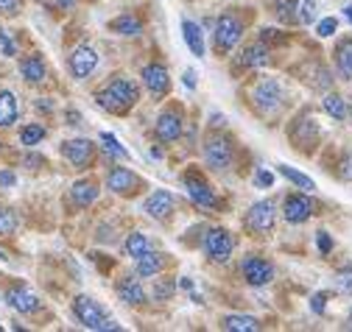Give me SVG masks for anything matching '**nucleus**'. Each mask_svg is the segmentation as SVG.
I'll return each mask as SVG.
<instances>
[{
    "instance_id": "f257e3e1",
    "label": "nucleus",
    "mask_w": 352,
    "mask_h": 332,
    "mask_svg": "<svg viewBox=\"0 0 352 332\" xmlns=\"http://www.w3.org/2000/svg\"><path fill=\"white\" fill-rule=\"evenodd\" d=\"M138 101H140L138 84H135L131 78H123V75L112 78L109 84H107V90L96 93V104H98L101 109L112 112V115H123L126 109H131Z\"/></svg>"
},
{
    "instance_id": "f03ea898",
    "label": "nucleus",
    "mask_w": 352,
    "mask_h": 332,
    "mask_svg": "<svg viewBox=\"0 0 352 332\" xmlns=\"http://www.w3.org/2000/svg\"><path fill=\"white\" fill-rule=\"evenodd\" d=\"M243 28L246 23L235 14V12H227L215 20V31H212V48L218 56H227L238 43H241V36H243Z\"/></svg>"
},
{
    "instance_id": "7ed1b4c3",
    "label": "nucleus",
    "mask_w": 352,
    "mask_h": 332,
    "mask_svg": "<svg viewBox=\"0 0 352 332\" xmlns=\"http://www.w3.org/2000/svg\"><path fill=\"white\" fill-rule=\"evenodd\" d=\"M73 313H76V318H78L87 329H96V332L120 329V327H118V324L98 307V302L90 299V296H76V302H73Z\"/></svg>"
},
{
    "instance_id": "20e7f679",
    "label": "nucleus",
    "mask_w": 352,
    "mask_h": 332,
    "mask_svg": "<svg viewBox=\"0 0 352 332\" xmlns=\"http://www.w3.org/2000/svg\"><path fill=\"white\" fill-rule=\"evenodd\" d=\"M204 159L212 171H227L232 159H235V148H232V140L224 137V134H210L204 140Z\"/></svg>"
},
{
    "instance_id": "39448f33",
    "label": "nucleus",
    "mask_w": 352,
    "mask_h": 332,
    "mask_svg": "<svg viewBox=\"0 0 352 332\" xmlns=\"http://www.w3.org/2000/svg\"><path fill=\"white\" fill-rule=\"evenodd\" d=\"M274 221H277V210H274V201H257L249 206V213L243 218V226L254 235V237H263L274 229Z\"/></svg>"
},
{
    "instance_id": "423d86ee",
    "label": "nucleus",
    "mask_w": 352,
    "mask_h": 332,
    "mask_svg": "<svg viewBox=\"0 0 352 332\" xmlns=\"http://www.w3.org/2000/svg\"><path fill=\"white\" fill-rule=\"evenodd\" d=\"M204 252L212 263H227L235 252V237L227 229H210L204 237Z\"/></svg>"
},
{
    "instance_id": "0eeeda50",
    "label": "nucleus",
    "mask_w": 352,
    "mask_h": 332,
    "mask_svg": "<svg viewBox=\"0 0 352 332\" xmlns=\"http://www.w3.org/2000/svg\"><path fill=\"white\" fill-rule=\"evenodd\" d=\"M241 276L246 279V285L252 287H263L274 279V265L269 260H263L257 254H246L241 263Z\"/></svg>"
},
{
    "instance_id": "6e6552de",
    "label": "nucleus",
    "mask_w": 352,
    "mask_h": 332,
    "mask_svg": "<svg viewBox=\"0 0 352 332\" xmlns=\"http://www.w3.org/2000/svg\"><path fill=\"white\" fill-rule=\"evenodd\" d=\"M252 101H254V106L263 115H272L283 104V90H280V84L274 78H263V81H257V87L252 90Z\"/></svg>"
},
{
    "instance_id": "1a4fd4ad",
    "label": "nucleus",
    "mask_w": 352,
    "mask_h": 332,
    "mask_svg": "<svg viewBox=\"0 0 352 332\" xmlns=\"http://www.w3.org/2000/svg\"><path fill=\"white\" fill-rule=\"evenodd\" d=\"M62 156L73 165V168H87L96 156V145L87 140V137H78V140H65L62 143Z\"/></svg>"
},
{
    "instance_id": "9d476101",
    "label": "nucleus",
    "mask_w": 352,
    "mask_h": 332,
    "mask_svg": "<svg viewBox=\"0 0 352 332\" xmlns=\"http://www.w3.org/2000/svg\"><path fill=\"white\" fill-rule=\"evenodd\" d=\"M314 215V201L302 195V193H291L285 201H283V218L288 224H305L307 218Z\"/></svg>"
},
{
    "instance_id": "9b49d317",
    "label": "nucleus",
    "mask_w": 352,
    "mask_h": 332,
    "mask_svg": "<svg viewBox=\"0 0 352 332\" xmlns=\"http://www.w3.org/2000/svg\"><path fill=\"white\" fill-rule=\"evenodd\" d=\"M185 190H188V195H190L199 206H204V210H215V206H218L215 190H212L199 174H188V176H185Z\"/></svg>"
},
{
    "instance_id": "f8f14e48",
    "label": "nucleus",
    "mask_w": 352,
    "mask_h": 332,
    "mask_svg": "<svg viewBox=\"0 0 352 332\" xmlns=\"http://www.w3.org/2000/svg\"><path fill=\"white\" fill-rule=\"evenodd\" d=\"M143 87L154 95V98H162L168 90H170V75H168V70L160 64V62H151V64H146L143 67Z\"/></svg>"
},
{
    "instance_id": "ddd939ff",
    "label": "nucleus",
    "mask_w": 352,
    "mask_h": 332,
    "mask_svg": "<svg viewBox=\"0 0 352 332\" xmlns=\"http://www.w3.org/2000/svg\"><path fill=\"white\" fill-rule=\"evenodd\" d=\"M3 299H6V305H9L12 310H17V313H23V316H31V313H36V310L42 307L39 296H36V294H31V290H28V287H23V285L9 287Z\"/></svg>"
},
{
    "instance_id": "4468645a",
    "label": "nucleus",
    "mask_w": 352,
    "mask_h": 332,
    "mask_svg": "<svg viewBox=\"0 0 352 332\" xmlns=\"http://www.w3.org/2000/svg\"><path fill=\"white\" fill-rule=\"evenodd\" d=\"M173 206H176L173 193H168V190H154V193L143 201V213H146L148 218H154V221H165V218L173 213Z\"/></svg>"
},
{
    "instance_id": "2eb2a0df",
    "label": "nucleus",
    "mask_w": 352,
    "mask_h": 332,
    "mask_svg": "<svg viewBox=\"0 0 352 332\" xmlns=\"http://www.w3.org/2000/svg\"><path fill=\"white\" fill-rule=\"evenodd\" d=\"M98 67V54L90 48V45H78L73 54H70V73L76 78H90Z\"/></svg>"
},
{
    "instance_id": "dca6fc26",
    "label": "nucleus",
    "mask_w": 352,
    "mask_h": 332,
    "mask_svg": "<svg viewBox=\"0 0 352 332\" xmlns=\"http://www.w3.org/2000/svg\"><path fill=\"white\" fill-rule=\"evenodd\" d=\"M154 132L162 143H173V140H179L182 137V115L176 112V109H165L157 123H154Z\"/></svg>"
},
{
    "instance_id": "f3484780",
    "label": "nucleus",
    "mask_w": 352,
    "mask_h": 332,
    "mask_svg": "<svg viewBox=\"0 0 352 332\" xmlns=\"http://www.w3.org/2000/svg\"><path fill=\"white\" fill-rule=\"evenodd\" d=\"M107 187L115 193V195H135L138 187H140V179L131 174L129 168H112L107 174Z\"/></svg>"
},
{
    "instance_id": "a211bd4d",
    "label": "nucleus",
    "mask_w": 352,
    "mask_h": 332,
    "mask_svg": "<svg viewBox=\"0 0 352 332\" xmlns=\"http://www.w3.org/2000/svg\"><path fill=\"white\" fill-rule=\"evenodd\" d=\"M118 296H120V302H126V305H146V287L140 285V279L138 276H123L120 282H118Z\"/></svg>"
},
{
    "instance_id": "6ab92c4d",
    "label": "nucleus",
    "mask_w": 352,
    "mask_h": 332,
    "mask_svg": "<svg viewBox=\"0 0 352 332\" xmlns=\"http://www.w3.org/2000/svg\"><path fill=\"white\" fill-rule=\"evenodd\" d=\"M266 62H269V45H266V43H252V45H246V48L241 51V59H238V64L246 67V70L263 67Z\"/></svg>"
},
{
    "instance_id": "aec40b11",
    "label": "nucleus",
    "mask_w": 352,
    "mask_h": 332,
    "mask_svg": "<svg viewBox=\"0 0 352 332\" xmlns=\"http://www.w3.org/2000/svg\"><path fill=\"white\" fill-rule=\"evenodd\" d=\"M70 198L76 201V206H90L98 198V185L93 179H78L70 187Z\"/></svg>"
},
{
    "instance_id": "412c9836",
    "label": "nucleus",
    "mask_w": 352,
    "mask_h": 332,
    "mask_svg": "<svg viewBox=\"0 0 352 332\" xmlns=\"http://www.w3.org/2000/svg\"><path fill=\"white\" fill-rule=\"evenodd\" d=\"M20 73H23V78L28 81V84H39V81H45V62H42V56H25L23 62H20Z\"/></svg>"
},
{
    "instance_id": "4be33fe9",
    "label": "nucleus",
    "mask_w": 352,
    "mask_h": 332,
    "mask_svg": "<svg viewBox=\"0 0 352 332\" xmlns=\"http://www.w3.org/2000/svg\"><path fill=\"white\" fill-rule=\"evenodd\" d=\"M17 115H20V106H17L14 93L3 90V93H0V129H9V126H14Z\"/></svg>"
},
{
    "instance_id": "5701e85b",
    "label": "nucleus",
    "mask_w": 352,
    "mask_h": 332,
    "mask_svg": "<svg viewBox=\"0 0 352 332\" xmlns=\"http://www.w3.org/2000/svg\"><path fill=\"white\" fill-rule=\"evenodd\" d=\"M162 268H165V254H160V252H148L146 254H140L138 257V276H157V274H162Z\"/></svg>"
},
{
    "instance_id": "b1692460",
    "label": "nucleus",
    "mask_w": 352,
    "mask_h": 332,
    "mask_svg": "<svg viewBox=\"0 0 352 332\" xmlns=\"http://www.w3.org/2000/svg\"><path fill=\"white\" fill-rule=\"evenodd\" d=\"M221 329H227V332H260L263 324L254 316H224Z\"/></svg>"
},
{
    "instance_id": "393cba45",
    "label": "nucleus",
    "mask_w": 352,
    "mask_h": 332,
    "mask_svg": "<svg viewBox=\"0 0 352 332\" xmlns=\"http://www.w3.org/2000/svg\"><path fill=\"white\" fill-rule=\"evenodd\" d=\"M109 28L115 34H120V36H140L143 34V20L135 17V14H120V17H115L109 23Z\"/></svg>"
},
{
    "instance_id": "a878e982",
    "label": "nucleus",
    "mask_w": 352,
    "mask_h": 332,
    "mask_svg": "<svg viewBox=\"0 0 352 332\" xmlns=\"http://www.w3.org/2000/svg\"><path fill=\"white\" fill-rule=\"evenodd\" d=\"M182 34H185V43L190 48L193 56H204V34H201V25L193 23V20H185L182 23Z\"/></svg>"
},
{
    "instance_id": "bb28decb",
    "label": "nucleus",
    "mask_w": 352,
    "mask_h": 332,
    "mask_svg": "<svg viewBox=\"0 0 352 332\" xmlns=\"http://www.w3.org/2000/svg\"><path fill=\"white\" fill-rule=\"evenodd\" d=\"M336 67L344 78L352 81V39H341L336 45Z\"/></svg>"
},
{
    "instance_id": "cd10ccee",
    "label": "nucleus",
    "mask_w": 352,
    "mask_h": 332,
    "mask_svg": "<svg viewBox=\"0 0 352 332\" xmlns=\"http://www.w3.org/2000/svg\"><path fill=\"white\" fill-rule=\"evenodd\" d=\"M277 171H280V176H285V179H288L291 185H296L299 190H316V182H314L311 176H305V174L288 168V165H277Z\"/></svg>"
},
{
    "instance_id": "c85d7f7f",
    "label": "nucleus",
    "mask_w": 352,
    "mask_h": 332,
    "mask_svg": "<svg viewBox=\"0 0 352 332\" xmlns=\"http://www.w3.org/2000/svg\"><path fill=\"white\" fill-rule=\"evenodd\" d=\"M148 248H151V246H148V237H146L143 232H131V235L126 237V254H129V257L138 260L140 254L148 252Z\"/></svg>"
},
{
    "instance_id": "c756f323",
    "label": "nucleus",
    "mask_w": 352,
    "mask_h": 332,
    "mask_svg": "<svg viewBox=\"0 0 352 332\" xmlns=\"http://www.w3.org/2000/svg\"><path fill=\"white\" fill-rule=\"evenodd\" d=\"M322 106H324V112H327L333 120H344V117H346V104H344V98H341L338 93H327L324 101H322Z\"/></svg>"
},
{
    "instance_id": "7c9ffc66",
    "label": "nucleus",
    "mask_w": 352,
    "mask_h": 332,
    "mask_svg": "<svg viewBox=\"0 0 352 332\" xmlns=\"http://www.w3.org/2000/svg\"><path fill=\"white\" fill-rule=\"evenodd\" d=\"M45 126H42V123H28V126H23V132H20V143L23 145H36V143H42L45 140Z\"/></svg>"
},
{
    "instance_id": "2f4dec72",
    "label": "nucleus",
    "mask_w": 352,
    "mask_h": 332,
    "mask_svg": "<svg viewBox=\"0 0 352 332\" xmlns=\"http://www.w3.org/2000/svg\"><path fill=\"white\" fill-rule=\"evenodd\" d=\"M101 143H104V151H107L112 159H126V156H129V151L118 143V137H115V134L104 132V134H101Z\"/></svg>"
},
{
    "instance_id": "473e14b6",
    "label": "nucleus",
    "mask_w": 352,
    "mask_h": 332,
    "mask_svg": "<svg viewBox=\"0 0 352 332\" xmlns=\"http://www.w3.org/2000/svg\"><path fill=\"white\" fill-rule=\"evenodd\" d=\"M296 12H299V14H296V20H299V23H305V25L316 20V3H314V0H302V6H299Z\"/></svg>"
},
{
    "instance_id": "72a5a7b5",
    "label": "nucleus",
    "mask_w": 352,
    "mask_h": 332,
    "mask_svg": "<svg viewBox=\"0 0 352 332\" xmlns=\"http://www.w3.org/2000/svg\"><path fill=\"white\" fill-rule=\"evenodd\" d=\"M17 229V215L12 210H0V235H12Z\"/></svg>"
},
{
    "instance_id": "f704fd0d",
    "label": "nucleus",
    "mask_w": 352,
    "mask_h": 332,
    "mask_svg": "<svg viewBox=\"0 0 352 332\" xmlns=\"http://www.w3.org/2000/svg\"><path fill=\"white\" fill-rule=\"evenodd\" d=\"M336 287L341 290V294H352V268L338 271V276H336Z\"/></svg>"
},
{
    "instance_id": "c9c22d12",
    "label": "nucleus",
    "mask_w": 352,
    "mask_h": 332,
    "mask_svg": "<svg viewBox=\"0 0 352 332\" xmlns=\"http://www.w3.org/2000/svg\"><path fill=\"white\" fill-rule=\"evenodd\" d=\"M296 0H280V3H277V17L280 20H294L296 14Z\"/></svg>"
},
{
    "instance_id": "e433bc0d",
    "label": "nucleus",
    "mask_w": 352,
    "mask_h": 332,
    "mask_svg": "<svg viewBox=\"0 0 352 332\" xmlns=\"http://www.w3.org/2000/svg\"><path fill=\"white\" fill-rule=\"evenodd\" d=\"M0 51H3V56H14V51H17L9 31H3V28H0Z\"/></svg>"
},
{
    "instance_id": "4c0bfd02",
    "label": "nucleus",
    "mask_w": 352,
    "mask_h": 332,
    "mask_svg": "<svg viewBox=\"0 0 352 332\" xmlns=\"http://www.w3.org/2000/svg\"><path fill=\"white\" fill-rule=\"evenodd\" d=\"M254 185H257V187H272V185H274V174L266 171V168H260V171L254 174Z\"/></svg>"
},
{
    "instance_id": "58836bf2",
    "label": "nucleus",
    "mask_w": 352,
    "mask_h": 332,
    "mask_svg": "<svg viewBox=\"0 0 352 332\" xmlns=\"http://www.w3.org/2000/svg\"><path fill=\"white\" fill-rule=\"evenodd\" d=\"M316 246H319L322 254H330V252H333V240H330L327 232H319V235H316Z\"/></svg>"
},
{
    "instance_id": "ea45409f",
    "label": "nucleus",
    "mask_w": 352,
    "mask_h": 332,
    "mask_svg": "<svg viewBox=\"0 0 352 332\" xmlns=\"http://www.w3.org/2000/svg\"><path fill=\"white\" fill-rule=\"evenodd\" d=\"M324 307H327V294H314V296H311V310L322 316Z\"/></svg>"
},
{
    "instance_id": "a19ab883",
    "label": "nucleus",
    "mask_w": 352,
    "mask_h": 332,
    "mask_svg": "<svg viewBox=\"0 0 352 332\" xmlns=\"http://www.w3.org/2000/svg\"><path fill=\"white\" fill-rule=\"evenodd\" d=\"M336 25H338V23H336L333 17H324V20L319 23V36H333V34H336Z\"/></svg>"
},
{
    "instance_id": "79ce46f5",
    "label": "nucleus",
    "mask_w": 352,
    "mask_h": 332,
    "mask_svg": "<svg viewBox=\"0 0 352 332\" xmlns=\"http://www.w3.org/2000/svg\"><path fill=\"white\" fill-rule=\"evenodd\" d=\"M277 34H280V31H272V28H269V31H263V39H260V43H266V45H269V43H283L285 36H277Z\"/></svg>"
},
{
    "instance_id": "37998d69",
    "label": "nucleus",
    "mask_w": 352,
    "mask_h": 332,
    "mask_svg": "<svg viewBox=\"0 0 352 332\" xmlns=\"http://www.w3.org/2000/svg\"><path fill=\"white\" fill-rule=\"evenodd\" d=\"M338 176H341V179H352V156H346V159L341 162V171H338Z\"/></svg>"
},
{
    "instance_id": "c03bdc74",
    "label": "nucleus",
    "mask_w": 352,
    "mask_h": 332,
    "mask_svg": "<svg viewBox=\"0 0 352 332\" xmlns=\"http://www.w3.org/2000/svg\"><path fill=\"white\" fill-rule=\"evenodd\" d=\"M170 290H173V285H157L154 299H168V296H170Z\"/></svg>"
},
{
    "instance_id": "a18cd8bd",
    "label": "nucleus",
    "mask_w": 352,
    "mask_h": 332,
    "mask_svg": "<svg viewBox=\"0 0 352 332\" xmlns=\"http://www.w3.org/2000/svg\"><path fill=\"white\" fill-rule=\"evenodd\" d=\"M65 117H67V126H81V115L76 109H67Z\"/></svg>"
},
{
    "instance_id": "49530a36",
    "label": "nucleus",
    "mask_w": 352,
    "mask_h": 332,
    "mask_svg": "<svg viewBox=\"0 0 352 332\" xmlns=\"http://www.w3.org/2000/svg\"><path fill=\"white\" fill-rule=\"evenodd\" d=\"M12 185H14V174H12V171L0 174V187H12Z\"/></svg>"
},
{
    "instance_id": "de8ad7c7",
    "label": "nucleus",
    "mask_w": 352,
    "mask_h": 332,
    "mask_svg": "<svg viewBox=\"0 0 352 332\" xmlns=\"http://www.w3.org/2000/svg\"><path fill=\"white\" fill-rule=\"evenodd\" d=\"M17 9V0H0V12H6V14H12Z\"/></svg>"
},
{
    "instance_id": "09e8293b",
    "label": "nucleus",
    "mask_w": 352,
    "mask_h": 332,
    "mask_svg": "<svg viewBox=\"0 0 352 332\" xmlns=\"http://www.w3.org/2000/svg\"><path fill=\"white\" fill-rule=\"evenodd\" d=\"M73 6H76V0H56V9H62V12H67Z\"/></svg>"
},
{
    "instance_id": "8fccbe9b",
    "label": "nucleus",
    "mask_w": 352,
    "mask_h": 332,
    "mask_svg": "<svg viewBox=\"0 0 352 332\" xmlns=\"http://www.w3.org/2000/svg\"><path fill=\"white\" fill-rule=\"evenodd\" d=\"M185 87H190V90L196 87V78H193V70H188V73H185Z\"/></svg>"
},
{
    "instance_id": "3c124183",
    "label": "nucleus",
    "mask_w": 352,
    "mask_h": 332,
    "mask_svg": "<svg viewBox=\"0 0 352 332\" xmlns=\"http://www.w3.org/2000/svg\"><path fill=\"white\" fill-rule=\"evenodd\" d=\"M25 165H42V159H39V156H28Z\"/></svg>"
},
{
    "instance_id": "603ef678",
    "label": "nucleus",
    "mask_w": 352,
    "mask_h": 332,
    "mask_svg": "<svg viewBox=\"0 0 352 332\" xmlns=\"http://www.w3.org/2000/svg\"><path fill=\"white\" fill-rule=\"evenodd\" d=\"M344 14H346V20L352 23V6H346V9H344Z\"/></svg>"
},
{
    "instance_id": "864d4df0",
    "label": "nucleus",
    "mask_w": 352,
    "mask_h": 332,
    "mask_svg": "<svg viewBox=\"0 0 352 332\" xmlns=\"http://www.w3.org/2000/svg\"><path fill=\"white\" fill-rule=\"evenodd\" d=\"M346 329H352V310H349V316H346Z\"/></svg>"
},
{
    "instance_id": "5fc2aeb1",
    "label": "nucleus",
    "mask_w": 352,
    "mask_h": 332,
    "mask_svg": "<svg viewBox=\"0 0 352 332\" xmlns=\"http://www.w3.org/2000/svg\"><path fill=\"white\" fill-rule=\"evenodd\" d=\"M0 260H6V254H3V252H0Z\"/></svg>"
},
{
    "instance_id": "6e6d98bb",
    "label": "nucleus",
    "mask_w": 352,
    "mask_h": 332,
    "mask_svg": "<svg viewBox=\"0 0 352 332\" xmlns=\"http://www.w3.org/2000/svg\"><path fill=\"white\" fill-rule=\"evenodd\" d=\"M36 3H48V0H36Z\"/></svg>"
},
{
    "instance_id": "4d7b16f0",
    "label": "nucleus",
    "mask_w": 352,
    "mask_h": 332,
    "mask_svg": "<svg viewBox=\"0 0 352 332\" xmlns=\"http://www.w3.org/2000/svg\"><path fill=\"white\" fill-rule=\"evenodd\" d=\"M349 117H352V109H349Z\"/></svg>"
},
{
    "instance_id": "13d9d810",
    "label": "nucleus",
    "mask_w": 352,
    "mask_h": 332,
    "mask_svg": "<svg viewBox=\"0 0 352 332\" xmlns=\"http://www.w3.org/2000/svg\"><path fill=\"white\" fill-rule=\"evenodd\" d=\"M0 329H3V327H0Z\"/></svg>"
}]
</instances>
